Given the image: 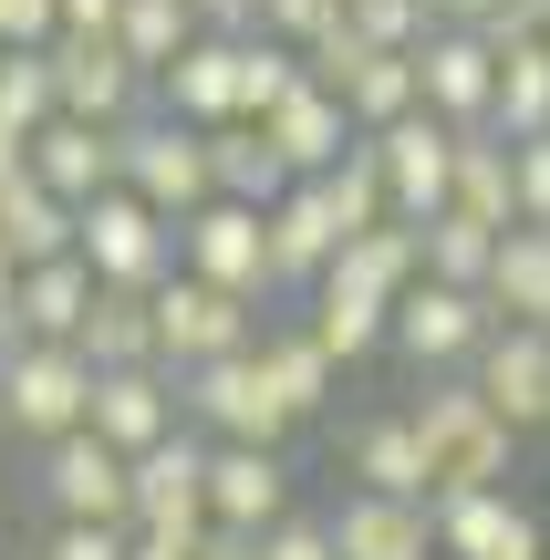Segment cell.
<instances>
[{"mask_svg":"<svg viewBox=\"0 0 550 560\" xmlns=\"http://www.w3.org/2000/svg\"><path fill=\"white\" fill-rule=\"evenodd\" d=\"M416 436H426V478L436 499H457V488H510V457H519V425L499 416L489 395H478L468 374H416Z\"/></svg>","mask_w":550,"mask_h":560,"instance_id":"obj_1","label":"cell"},{"mask_svg":"<svg viewBox=\"0 0 550 560\" xmlns=\"http://www.w3.org/2000/svg\"><path fill=\"white\" fill-rule=\"evenodd\" d=\"M73 425H94V353L83 342H11L0 353V436L52 446Z\"/></svg>","mask_w":550,"mask_h":560,"instance_id":"obj_2","label":"cell"},{"mask_svg":"<svg viewBox=\"0 0 550 560\" xmlns=\"http://www.w3.org/2000/svg\"><path fill=\"white\" fill-rule=\"evenodd\" d=\"M177 270H198V280H219V291H239V301H291V280H281V249H270V208H249V198H208L198 219H177Z\"/></svg>","mask_w":550,"mask_h":560,"instance_id":"obj_3","label":"cell"},{"mask_svg":"<svg viewBox=\"0 0 550 560\" xmlns=\"http://www.w3.org/2000/svg\"><path fill=\"white\" fill-rule=\"evenodd\" d=\"M32 509L42 520H125L136 529V457L104 446L94 425H73V436L32 446Z\"/></svg>","mask_w":550,"mask_h":560,"instance_id":"obj_4","label":"cell"},{"mask_svg":"<svg viewBox=\"0 0 550 560\" xmlns=\"http://www.w3.org/2000/svg\"><path fill=\"white\" fill-rule=\"evenodd\" d=\"M187 384V425H198L208 446H281L291 425V405H281V384H270V363H260V342L249 353H219V363H198V374H177Z\"/></svg>","mask_w":550,"mask_h":560,"instance_id":"obj_5","label":"cell"},{"mask_svg":"<svg viewBox=\"0 0 550 560\" xmlns=\"http://www.w3.org/2000/svg\"><path fill=\"white\" fill-rule=\"evenodd\" d=\"M260 332H270L260 301L219 291V280H198V270L156 280V363H177V374H198V363H219V353H249Z\"/></svg>","mask_w":550,"mask_h":560,"instance_id":"obj_6","label":"cell"},{"mask_svg":"<svg viewBox=\"0 0 550 560\" xmlns=\"http://www.w3.org/2000/svg\"><path fill=\"white\" fill-rule=\"evenodd\" d=\"M489 332H499V301H489V291H457V280H416V291L395 301L385 353H406L416 374H468V363L489 353Z\"/></svg>","mask_w":550,"mask_h":560,"instance_id":"obj_7","label":"cell"},{"mask_svg":"<svg viewBox=\"0 0 550 560\" xmlns=\"http://www.w3.org/2000/svg\"><path fill=\"white\" fill-rule=\"evenodd\" d=\"M125 187H136L145 208H166V219H198L208 198H219V166H208V125L187 115H136L125 125Z\"/></svg>","mask_w":550,"mask_h":560,"instance_id":"obj_8","label":"cell"},{"mask_svg":"<svg viewBox=\"0 0 550 560\" xmlns=\"http://www.w3.org/2000/svg\"><path fill=\"white\" fill-rule=\"evenodd\" d=\"M52 94H62V115H83V125L156 115V73H145L115 32H52Z\"/></svg>","mask_w":550,"mask_h":560,"instance_id":"obj_9","label":"cell"},{"mask_svg":"<svg viewBox=\"0 0 550 560\" xmlns=\"http://www.w3.org/2000/svg\"><path fill=\"white\" fill-rule=\"evenodd\" d=\"M83 260L94 280H125V291H156L166 270H177V219L166 208H145L136 187H104V198H83Z\"/></svg>","mask_w":550,"mask_h":560,"instance_id":"obj_10","label":"cell"},{"mask_svg":"<svg viewBox=\"0 0 550 560\" xmlns=\"http://www.w3.org/2000/svg\"><path fill=\"white\" fill-rule=\"evenodd\" d=\"M374 156H385L395 219H436V208H447V187H457V125L436 115V104H416V115L374 125Z\"/></svg>","mask_w":550,"mask_h":560,"instance_id":"obj_11","label":"cell"},{"mask_svg":"<svg viewBox=\"0 0 550 560\" xmlns=\"http://www.w3.org/2000/svg\"><path fill=\"white\" fill-rule=\"evenodd\" d=\"M177 425H187L177 363H115V374H94V436H104V446L145 457V446H166Z\"/></svg>","mask_w":550,"mask_h":560,"instance_id":"obj_12","label":"cell"},{"mask_svg":"<svg viewBox=\"0 0 550 560\" xmlns=\"http://www.w3.org/2000/svg\"><path fill=\"white\" fill-rule=\"evenodd\" d=\"M416 83L447 125H499V42L468 32V21H436L416 42Z\"/></svg>","mask_w":550,"mask_h":560,"instance_id":"obj_13","label":"cell"},{"mask_svg":"<svg viewBox=\"0 0 550 560\" xmlns=\"http://www.w3.org/2000/svg\"><path fill=\"white\" fill-rule=\"evenodd\" d=\"M468 384L519 425V436H550V322H499L489 353L468 363Z\"/></svg>","mask_w":550,"mask_h":560,"instance_id":"obj_14","label":"cell"},{"mask_svg":"<svg viewBox=\"0 0 550 560\" xmlns=\"http://www.w3.org/2000/svg\"><path fill=\"white\" fill-rule=\"evenodd\" d=\"M436 550L447 560H550V529L510 488H457V499H436Z\"/></svg>","mask_w":550,"mask_h":560,"instance_id":"obj_15","label":"cell"},{"mask_svg":"<svg viewBox=\"0 0 550 560\" xmlns=\"http://www.w3.org/2000/svg\"><path fill=\"white\" fill-rule=\"evenodd\" d=\"M32 177L52 187V198H104V187H125V125H83V115H52L32 136Z\"/></svg>","mask_w":550,"mask_h":560,"instance_id":"obj_16","label":"cell"},{"mask_svg":"<svg viewBox=\"0 0 550 560\" xmlns=\"http://www.w3.org/2000/svg\"><path fill=\"white\" fill-rule=\"evenodd\" d=\"M136 529H208V436L177 425L136 457Z\"/></svg>","mask_w":550,"mask_h":560,"instance_id":"obj_17","label":"cell"},{"mask_svg":"<svg viewBox=\"0 0 550 560\" xmlns=\"http://www.w3.org/2000/svg\"><path fill=\"white\" fill-rule=\"evenodd\" d=\"M343 560H436V499H385V488H343L332 509Z\"/></svg>","mask_w":550,"mask_h":560,"instance_id":"obj_18","label":"cell"},{"mask_svg":"<svg viewBox=\"0 0 550 560\" xmlns=\"http://www.w3.org/2000/svg\"><path fill=\"white\" fill-rule=\"evenodd\" d=\"M208 520L229 529L291 520V457L281 446H208Z\"/></svg>","mask_w":550,"mask_h":560,"instance_id":"obj_19","label":"cell"},{"mask_svg":"<svg viewBox=\"0 0 550 560\" xmlns=\"http://www.w3.org/2000/svg\"><path fill=\"white\" fill-rule=\"evenodd\" d=\"M343 208H332V187L323 177H291L281 187V208H270V249H281V280L291 291H312V280H323L332 260H343Z\"/></svg>","mask_w":550,"mask_h":560,"instance_id":"obj_20","label":"cell"},{"mask_svg":"<svg viewBox=\"0 0 550 560\" xmlns=\"http://www.w3.org/2000/svg\"><path fill=\"white\" fill-rule=\"evenodd\" d=\"M260 125H270V145L291 156V177H323V166H343V145L364 136V125H353V104L332 94L323 73H312L302 94H281V104H270Z\"/></svg>","mask_w":550,"mask_h":560,"instance_id":"obj_21","label":"cell"},{"mask_svg":"<svg viewBox=\"0 0 550 560\" xmlns=\"http://www.w3.org/2000/svg\"><path fill=\"white\" fill-rule=\"evenodd\" d=\"M156 104H166V115H187V125H239V42H229V32H198L156 73Z\"/></svg>","mask_w":550,"mask_h":560,"instance_id":"obj_22","label":"cell"},{"mask_svg":"<svg viewBox=\"0 0 550 560\" xmlns=\"http://www.w3.org/2000/svg\"><path fill=\"white\" fill-rule=\"evenodd\" d=\"M343 478H353V488H385V499H436L426 436H416L406 405H395V416H364V425L343 436Z\"/></svg>","mask_w":550,"mask_h":560,"instance_id":"obj_23","label":"cell"},{"mask_svg":"<svg viewBox=\"0 0 550 560\" xmlns=\"http://www.w3.org/2000/svg\"><path fill=\"white\" fill-rule=\"evenodd\" d=\"M447 208H468V219H489V229H519V156H510L499 125H457V187H447Z\"/></svg>","mask_w":550,"mask_h":560,"instance_id":"obj_24","label":"cell"},{"mask_svg":"<svg viewBox=\"0 0 550 560\" xmlns=\"http://www.w3.org/2000/svg\"><path fill=\"white\" fill-rule=\"evenodd\" d=\"M302 322L323 332V353L353 374L364 353H385V332H395V301H374V291H353V280H332V270H323V280L302 291Z\"/></svg>","mask_w":550,"mask_h":560,"instance_id":"obj_25","label":"cell"},{"mask_svg":"<svg viewBox=\"0 0 550 560\" xmlns=\"http://www.w3.org/2000/svg\"><path fill=\"white\" fill-rule=\"evenodd\" d=\"M332 280H353V291H374V301H406L416 280H426V229H416V219H374V229H353L343 260H332Z\"/></svg>","mask_w":550,"mask_h":560,"instance_id":"obj_26","label":"cell"},{"mask_svg":"<svg viewBox=\"0 0 550 560\" xmlns=\"http://www.w3.org/2000/svg\"><path fill=\"white\" fill-rule=\"evenodd\" d=\"M73 240H83V208H73V198H52L42 177L0 187V260H11V270H32V260H62Z\"/></svg>","mask_w":550,"mask_h":560,"instance_id":"obj_27","label":"cell"},{"mask_svg":"<svg viewBox=\"0 0 550 560\" xmlns=\"http://www.w3.org/2000/svg\"><path fill=\"white\" fill-rule=\"evenodd\" d=\"M94 260H83V249H62V260H32L21 270V332L32 342H73L83 332V312H94Z\"/></svg>","mask_w":550,"mask_h":560,"instance_id":"obj_28","label":"cell"},{"mask_svg":"<svg viewBox=\"0 0 550 560\" xmlns=\"http://www.w3.org/2000/svg\"><path fill=\"white\" fill-rule=\"evenodd\" d=\"M260 363H270V384H281V405L291 416H332V384H343V363L323 353V332H312V322H270L260 332Z\"/></svg>","mask_w":550,"mask_h":560,"instance_id":"obj_29","label":"cell"},{"mask_svg":"<svg viewBox=\"0 0 550 560\" xmlns=\"http://www.w3.org/2000/svg\"><path fill=\"white\" fill-rule=\"evenodd\" d=\"M208 166H219V198H249V208H281L291 187V156L270 145V125H208Z\"/></svg>","mask_w":550,"mask_h":560,"instance_id":"obj_30","label":"cell"},{"mask_svg":"<svg viewBox=\"0 0 550 560\" xmlns=\"http://www.w3.org/2000/svg\"><path fill=\"white\" fill-rule=\"evenodd\" d=\"M73 342L94 353V374H115V363H156V291H125V280H104Z\"/></svg>","mask_w":550,"mask_h":560,"instance_id":"obj_31","label":"cell"},{"mask_svg":"<svg viewBox=\"0 0 550 560\" xmlns=\"http://www.w3.org/2000/svg\"><path fill=\"white\" fill-rule=\"evenodd\" d=\"M489 301H499V322H550V229L540 219H519L510 240H499Z\"/></svg>","mask_w":550,"mask_h":560,"instance_id":"obj_32","label":"cell"},{"mask_svg":"<svg viewBox=\"0 0 550 560\" xmlns=\"http://www.w3.org/2000/svg\"><path fill=\"white\" fill-rule=\"evenodd\" d=\"M416 229H426V280H457V291H489V270H499V240H510V229L468 219V208H436V219H416Z\"/></svg>","mask_w":550,"mask_h":560,"instance_id":"obj_33","label":"cell"},{"mask_svg":"<svg viewBox=\"0 0 550 560\" xmlns=\"http://www.w3.org/2000/svg\"><path fill=\"white\" fill-rule=\"evenodd\" d=\"M499 136H550V32L499 42Z\"/></svg>","mask_w":550,"mask_h":560,"instance_id":"obj_34","label":"cell"},{"mask_svg":"<svg viewBox=\"0 0 550 560\" xmlns=\"http://www.w3.org/2000/svg\"><path fill=\"white\" fill-rule=\"evenodd\" d=\"M52 115H62V94H52V42H11V52H0V125L42 136Z\"/></svg>","mask_w":550,"mask_h":560,"instance_id":"obj_35","label":"cell"},{"mask_svg":"<svg viewBox=\"0 0 550 560\" xmlns=\"http://www.w3.org/2000/svg\"><path fill=\"white\" fill-rule=\"evenodd\" d=\"M115 42L145 62V73H166V62L198 42V0H125V21H115Z\"/></svg>","mask_w":550,"mask_h":560,"instance_id":"obj_36","label":"cell"},{"mask_svg":"<svg viewBox=\"0 0 550 560\" xmlns=\"http://www.w3.org/2000/svg\"><path fill=\"white\" fill-rule=\"evenodd\" d=\"M125 550H136L125 520H42V540H32V560H125Z\"/></svg>","mask_w":550,"mask_h":560,"instance_id":"obj_37","label":"cell"},{"mask_svg":"<svg viewBox=\"0 0 550 560\" xmlns=\"http://www.w3.org/2000/svg\"><path fill=\"white\" fill-rule=\"evenodd\" d=\"M343 21H353L364 42H385V52H416V42L436 32V11H426V0H343Z\"/></svg>","mask_w":550,"mask_h":560,"instance_id":"obj_38","label":"cell"},{"mask_svg":"<svg viewBox=\"0 0 550 560\" xmlns=\"http://www.w3.org/2000/svg\"><path fill=\"white\" fill-rule=\"evenodd\" d=\"M260 560H343V540H332V520L291 509V520H270V529H260Z\"/></svg>","mask_w":550,"mask_h":560,"instance_id":"obj_39","label":"cell"},{"mask_svg":"<svg viewBox=\"0 0 550 560\" xmlns=\"http://www.w3.org/2000/svg\"><path fill=\"white\" fill-rule=\"evenodd\" d=\"M332 21H343V0H260V32L302 42V52H312V42L332 32Z\"/></svg>","mask_w":550,"mask_h":560,"instance_id":"obj_40","label":"cell"},{"mask_svg":"<svg viewBox=\"0 0 550 560\" xmlns=\"http://www.w3.org/2000/svg\"><path fill=\"white\" fill-rule=\"evenodd\" d=\"M510 156H519V219L550 229V136H510Z\"/></svg>","mask_w":550,"mask_h":560,"instance_id":"obj_41","label":"cell"},{"mask_svg":"<svg viewBox=\"0 0 550 560\" xmlns=\"http://www.w3.org/2000/svg\"><path fill=\"white\" fill-rule=\"evenodd\" d=\"M62 32V0H0V42H52Z\"/></svg>","mask_w":550,"mask_h":560,"instance_id":"obj_42","label":"cell"},{"mask_svg":"<svg viewBox=\"0 0 550 560\" xmlns=\"http://www.w3.org/2000/svg\"><path fill=\"white\" fill-rule=\"evenodd\" d=\"M198 32H229V42H249V32H260V0H198Z\"/></svg>","mask_w":550,"mask_h":560,"instance_id":"obj_43","label":"cell"},{"mask_svg":"<svg viewBox=\"0 0 550 560\" xmlns=\"http://www.w3.org/2000/svg\"><path fill=\"white\" fill-rule=\"evenodd\" d=\"M198 560H260V529H229V520H208V529H198Z\"/></svg>","mask_w":550,"mask_h":560,"instance_id":"obj_44","label":"cell"},{"mask_svg":"<svg viewBox=\"0 0 550 560\" xmlns=\"http://www.w3.org/2000/svg\"><path fill=\"white\" fill-rule=\"evenodd\" d=\"M125 560H198V529H136Z\"/></svg>","mask_w":550,"mask_h":560,"instance_id":"obj_45","label":"cell"},{"mask_svg":"<svg viewBox=\"0 0 550 560\" xmlns=\"http://www.w3.org/2000/svg\"><path fill=\"white\" fill-rule=\"evenodd\" d=\"M125 0H62V32H115Z\"/></svg>","mask_w":550,"mask_h":560,"instance_id":"obj_46","label":"cell"},{"mask_svg":"<svg viewBox=\"0 0 550 560\" xmlns=\"http://www.w3.org/2000/svg\"><path fill=\"white\" fill-rule=\"evenodd\" d=\"M11 342H32V332H21V270L0 260V353H11Z\"/></svg>","mask_w":550,"mask_h":560,"instance_id":"obj_47","label":"cell"},{"mask_svg":"<svg viewBox=\"0 0 550 560\" xmlns=\"http://www.w3.org/2000/svg\"><path fill=\"white\" fill-rule=\"evenodd\" d=\"M32 177V136H21V125H0V187H21Z\"/></svg>","mask_w":550,"mask_h":560,"instance_id":"obj_48","label":"cell"},{"mask_svg":"<svg viewBox=\"0 0 550 560\" xmlns=\"http://www.w3.org/2000/svg\"><path fill=\"white\" fill-rule=\"evenodd\" d=\"M426 11H436V21H468V32H489V21L510 11V0H426Z\"/></svg>","mask_w":550,"mask_h":560,"instance_id":"obj_49","label":"cell"},{"mask_svg":"<svg viewBox=\"0 0 550 560\" xmlns=\"http://www.w3.org/2000/svg\"><path fill=\"white\" fill-rule=\"evenodd\" d=\"M0 550H11V488H0Z\"/></svg>","mask_w":550,"mask_h":560,"instance_id":"obj_50","label":"cell"},{"mask_svg":"<svg viewBox=\"0 0 550 560\" xmlns=\"http://www.w3.org/2000/svg\"><path fill=\"white\" fill-rule=\"evenodd\" d=\"M0 52H11V42H0Z\"/></svg>","mask_w":550,"mask_h":560,"instance_id":"obj_51","label":"cell"},{"mask_svg":"<svg viewBox=\"0 0 550 560\" xmlns=\"http://www.w3.org/2000/svg\"><path fill=\"white\" fill-rule=\"evenodd\" d=\"M436 560H447V550H436Z\"/></svg>","mask_w":550,"mask_h":560,"instance_id":"obj_52","label":"cell"}]
</instances>
